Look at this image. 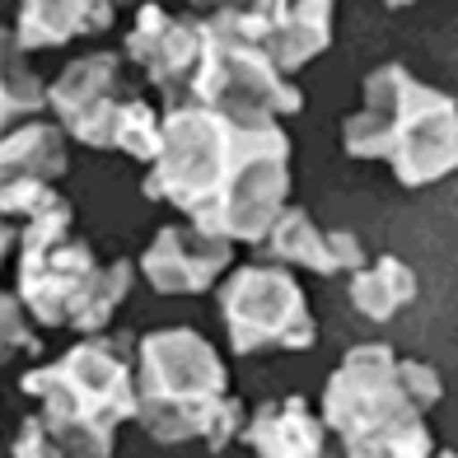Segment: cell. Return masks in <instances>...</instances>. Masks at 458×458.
<instances>
[{
  "mask_svg": "<svg viewBox=\"0 0 458 458\" xmlns=\"http://www.w3.org/2000/svg\"><path fill=\"white\" fill-rule=\"evenodd\" d=\"M295 140L281 117H239L187 103L164 117V150L150 164L145 197L234 243H267L290 211Z\"/></svg>",
  "mask_w": 458,
  "mask_h": 458,
  "instance_id": "obj_1",
  "label": "cell"
},
{
  "mask_svg": "<svg viewBox=\"0 0 458 458\" xmlns=\"http://www.w3.org/2000/svg\"><path fill=\"white\" fill-rule=\"evenodd\" d=\"M342 145L351 159H384L403 187L440 182L458 169V103L388 61L365 75L360 108L342 122Z\"/></svg>",
  "mask_w": 458,
  "mask_h": 458,
  "instance_id": "obj_4",
  "label": "cell"
},
{
  "mask_svg": "<svg viewBox=\"0 0 458 458\" xmlns=\"http://www.w3.org/2000/svg\"><path fill=\"white\" fill-rule=\"evenodd\" d=\"M14 458H71V454L61 449V440L52 435V426L43 416H29L14 435Z\"/></svg>",
  "mask_w": 458,
  "mask_h": 458,
  "instance_id": "obj_19",
  "label": "cell"
},
{
  "mask_svg": "<svg viewBox=\"0 0 458 458\" xmlns=\"http://www.w3.org/2000/svg\"><path fill=\"white\" fill-rule=\"evenodd\" d=\"M332 14L337 0H253L248 10H239V29L285 75H295L332 47Z\"/></svg>",
  "mask_w": 458,
  "mask_h": 458,
  "instance_id": "obj_11",
  "label": "cell"
},
{
  "mask_svg": "<svg viewBox=\"0 0 458 458\" xmlns=\"http://www.w3.org/2000/svg\"><path fill=\"white\" fill-rule=\"evenodd\" d=\"M411 300H416V276L398 258H379V262H369L351 276V304H356V314H365L369 323L398 318Z\"/></svg>",
  "mask_w": 458,
  "mask_h": 458,
  "instance_id": "obj_17",
  "label": "cell"
},
{
  "mask_svg": "<svg viewBox=\"0 0 458 458\" xmlns=\"http://www.w3.org/2000/svg\"><path fill=\"white\" fill-rule=\"evenodd\" d=\"M122 5H140V0H122Z\"/></svg>",
  "mask_w": 458,
  "mask_h": 458,
  "instance_id": "obj_24",
  "label": "cell"
},
{
  "mask_svg": "<svg viewBox=\"0 0 458 458\" xmlns=\"http://www.w3.org/2000/svg\"><path fill=\"white\" fill-rule=\"evenodd\" d=\"M440 398L445 384L430 365L374 342L346 351L327 379L323 421L342 440L346 458H430L440 445L426 426V411Z\"/></svg>",
  "mask_w": 458,
  "mask_h": 458,
  "instance_id": "obj_2",
  "label": "cell"
},
{
  "mask_svg": "<svg viewBox=\"0 0 458 458\" xmlns=\"http://www.w3.org/2000/svg\"><path fill=\"white\" fill-rule=\"evenodd\" d=\"M71 201L56 197L47 211L10 225L24 229L19 243V300L47 327H71L80 337H98L113 314L127 304L136 285V267L127 258L98 262L85 239L71 234Z\"/></svg>",
  "mask_w": 458,
  "mask_h": 458,
  "instance_id": "obj_3",
  "label": "cell"
},
{
  "mask_svg": "<svg viewBox=\"0 0 458 458\" xmlns=\"http://www.w3.org/2000/svg\"><path fill=\"white\" fill-rule=\"evenodd\" d=\"M19 47L14 38H10V47H5V94H0V113H5V127H19L24 117L33 113H43L47 103H52V85H43L33 71H24V61H19Z\"/></svg>",
  "mask_w": 458,
  "mask_h": 458,
  "instance_id": "obj_18",
  "label": "cell"
},
{
  "mask_svg": "<svg viewBox=\"0 0 458 458\" xmlns=\"http://www.w3.org/2000/svg\"><path fill=\"white\" fill-rule=\"evenodd\" d=\"M430 458H458V454H454V449H445V445H440V449H435V454H430Z\"/></svg>",
  "mask_w": 458,
  "mask_h": 458,
  "instance_id": "obj_22",
  "label": "cell"
},
{
  "mask_svg": "<svg viewBox=\"0 0 458 458\" xmlns=\"http://www.w3.org/2000/svg\"><path fill=\"white\" fill-rule=\"evenodd\" d=\"M201 14H220V10H248L253 0H192Z\"/></svg>",
  "mask_w": 458,
  "mask_h": 458,
  "instance_id": "obj_21",
  "label": "cell"
},
{
  "mask_svg": "<svg viewBox=\"0 0 458 458\" xmlns=\"http://www.w3.org/2000/svg\"><path fill=\"white\" fill-rule=\"evenodd\" d=\"M19 388L38 403L71 458H113L117 426L140 411L131 346L117 337H85L47 369H29Z\"/></svg>",
  "mask_w": 458,
  "mask_h": 458,
  "instance_id": "obj_5",
  "label": "cell"
},
{
  "mask_svg": "<svg viewBox=\"0 0 458 458\" xmlns=\"http://www.w3.org/2000/svg\"><path fill=\"white\" fill-rule=\"evenodd\" d=\"M267 248H272L276 262L309 267V272H318V276L360 272V262H365V248L351 229H323L309 211H300V206H290V211L276 220Z\"/></svg>",
  "mask_w": 458,
  "mask_h": 458,
  "instance_id": "obj_13",
  "label": "cell"
},
{
  "mask_svg": "<svg viewBox=\"0 0 458 458\" xmlns=\"http://www.w3.org/2000/svg\"><path fill=\"white\" fill-rule=\"evenodd\" d=\"M52 113L71 140L89 150H122L155 164L164 150V117L127 89L117 52H89L52 80Z\"/></svg>",
  "mask_w": 458,
  "mask_h": 458,
  "instance_id": "obj_7",
  "label": "cell"
},
{
  "mask_svg": "<svg viewBox=\"0 0 458 458\" xmlns=\"http://www.w3.org/2000/svg\"><path fill=\"white\" fill-rule=\"evenodd\" d=\"M243 440L258 458H332L327 421L318 411H309L300 393L262 403L253 411V421L243 426Z\"/></svg>",
  "mask_w": 458,
  "mask_h": 458,
  "instance_id": "obj_15",
  "label": "cell"
},
{
  "mask_svg": "<svg viewBox=\"0 0 458 458\" xmlns=\"http://www.w3.org/2000/svg\"><path fill=\"white\" fill-rule=\"evenodd\" d=\"M122 0H14V29L10 38L24 52L61 47L85 33H108Z\"/></svg>",
  "mask_w": 458,
  "mask_h": 458,
  "instance_id": "obj_14",
  "label": "cell"
},
{
  "mask_svg": "<svg viewBox=\"0 0 458 458\" xmlns=\"http://www.w3.org/2000/svg\"><path fill=\"white\" fill-rule=\"evenodd\" d=\"M122 56L178 108V94H192L206 56V19H178L164 5H140Z\"/></svg>",
  "mask_w": 458,
  "mask_h": 458,
  "instance_id": "obj_10",
  "label": "cell"
},
{
  "mask_svg": "<svg viewBox=\"0 0 458 458\" xmlns=\"http://www.w3.org/2000/svg\"><path fill=\"white\" fill-rule=\"evenodd\" d=\"M384 5H393V10H403V5H416V0H384Z\"/></svg>",
  "mask_w": 458,
  "mask_h": 458,
  "instance_id": "obj_23",
  "label": "cell"
},
{
  "mask_svg": "<svg viewBox=\"0 0 458 458\" xmlns=\"http://www.w3.org/2000/svg\"><path fill=\"white\" fill-rule=\"evenodd\" d=\"M136 421L159 445H211L220 411L234 398L225 360L192 327H159L136 342Z\"/></svg>",
  "mask_w": 458,
  "mask_h": 458,
  "instance_id": "obj_6",
  "label": "cell"
},
{
  "mask_svg": "<svg viewBox=\"0 0 458 458\" xmlns=\"http://www.w3.org/2000/svg\"><path fill=\"white\" fill-rule=\"evenodd\" d=\"M220 314L229 327V346L239 356L309 351L318 342L309 300L285 267H243V272H234L220 290Z\"/></svg>",
  "mask_w": 458,
  "mask_h": 458,
  "instance_id": "obj_9",
  "label": "cell"
},
{
  "mask_svg": "<svg viewBox=\"0 0 458 458\" xmlns=\"http://www.w3.org/2000/svg\"><path fill=\"white\" fill-rule=\"evenodd\" d=\"M19 309H24V300H19V295H10V300H5V351H10V356H14L19 346L38 351V337H33V332H24V327H19Z\"/></svg>",
  "mask_w": 458,
  "mask_h": 458,
  "instance_id": "obj_20",
  "label": "cell"
},
{
  "mask_svg": "<svg viewBox=\"0 0 458 458\" xmlns=\"http://www.w3.org/2000/svg\"><path fill=\"white\" fill-rule=\"evenodd\" d=\"M66 127L56 122H19L5 131V150H0V169L5 182H56L71 174V150H66Z\"/></svg>",
  "mask_w": 458,
  "mask_h": 458,
  "instance_id": "obj_16",
  "label": "cell"
},
{
  "mask_svg": "<svg viewBox=\"0 0 458 458\" xmlns=\"http://www.w3.org/2000/svg\"><path fill=\"white\" fill-rule=\"evenodd\" d=\"M192 98L201 108L239 117H295L304 108V94L290 85V75L239 29V10L206 19V56L192 80Z\"/></svg>",
  "mask_w": 458,
  "mask_h": 458,
  "instance_id": "obj_8",
  "label": "cell"
},
{
  "mask_svg": "<svg viewBox=\"0 0 458 458\" xmlns=\"http://www.w3.org/2000/svg\"><path fill=\"white\" fill-rule=\"evenodd\" d=\"M234 262V239L211 234L201 225H169L145 248L140 272L159 295H206Z\"/></svg>",
  "mask_w": 458,
  "mask_h": 458,
  "instance_id": "obj_12",
  "label": "cell"
}]
</instances>
